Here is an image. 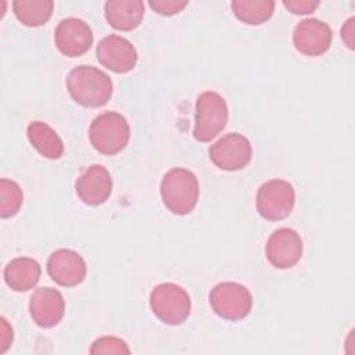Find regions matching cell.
Segmentation results:
<instances>
[{
	"label": "cell",
	"mask_w": 355,
	"mask_h": 355,
	"mask_svg": "<svg viewBox=\"0 0 355 355\" xmlns=\"http://www.w3.org/2000/svg\"><path fill=\"white\" fill-rule=\"evenodd\" d=\"M67 89L72 100L87 108H98L112 96V80L93 65H79L67 78Z\"/></svg>",
	"instance_id": "obj_1"
},
{
	"label": "cell",
	"mask_w": 355,
	"mask_h": 355,
	"mask_svg": "<svg viewBox=\"0 0 355 355\" xmlns=\"http://www.w3.org/2000/svg\"><path fill=\"white\" fill-rule=\"evenodd\" d=\"M159 193L168 211L173 215H187L198 201V179L190 169L172 168L162 176Z\"/></svg>",
	"instance_id": "obj_2"
},
{
	"label": "cell",
	"mask_w": 355,
	"mask_h": 355,
	"mask_svg": "<svg viewBox=\"0 0 355 355\" xmlns=\"http://www.w3.org/2000/svg\"><path fill=\"white\" fill-rule=\"evenodd\" d=\"M89 139L100 154L115 155L126 147L130 139V126L122 114L105 111L92 121Z\"/></svg>",
	"instance_id": "obj_3"
},
{
	"label": "cell",
	"mask_w": 355,
	"mask_h": 355,
	"mask_svg": "<svg viewBox=\"0 0 355 355\" xmlns=\"http://www.w3.org/2000/svg\"><path fill=\"white\" fill-rule=\"evenodd\" d=\"M229 108L225 98L214 90L202 92L196 100L193 136L197 141L208 143L226 126Z\"/></svg>",
	"instance_id": "obj_4"
},
{
	"label": "cell",
	"mask_w": 355,
	"mask_h": 355,
	"mask_svg": "<svg viewBox=\"0 0 355 355\" xmlns=\"http://www.w3.org/2000/svg\"><path fill=\"white\" fill-rule=\"evenodd\" d=\"M153 313L165 324H182L190 315L191 300L189 293L176 283H161L150 293Z\"/></svg>",
	"instance_id": "obj_5"
},
{
	"label": "cell",
	"mask_w": 355,
	"mask_h": 355,
	"mask_svg": "<svg viewBox=\"0 0 355 355\" xmlns=\"http://www.w3.org/2000/svg\"><path fill=\"white\" fill-rule=\"evenodd\" d=\"M209 305L219 318L237 322L251 312L252 294L240 283L222 282L215 284L211 290Z\"/></svg>",
	"instance_id": "obj_6"
},
{
	"label": "cell",
	"mask_w": 355,
	"mask_h": 355,
	"mask_svg": "<svg viewBox=\"0 0 355 355\" xmlns=\"http://www.w3.org/2000/svg\"><path fill=\"white\" fill-rule=\"evenodd\" d=\"M257 211L266 220L287 218L295 204V191L291 183L283 179H270L257 191Z\"/></svg>",
	"instance_id": "obj_7"
},
{
	"label": "cell",
	"mask_w": 355,
	"mask_h": 355,
	"mask_svg": "<svg viewBox=\"0 0 355 355\" xmlns=\"http://www.w3.org/2000/svg\"><path fill=\"white\" fill-rule=\"evenodd\" d=\"M211 162L222 171H240L252 158V146L248 137L241 133H226L208 150Z\"/></svg>",
	"instance_id": "obj_8"
},
{
	"label": "cell",
	"mask_w": 355,
	"mask_h": 355,
	"mask_svg": "<svg viewBox=\"0 0 355 355\" xmlns=\"http://www.w3.org/2000/svg\"><path fill=\"white\" fill-rule=\"evenodd\" d=\"M302 239L291 227L276 229L266 240L265 255L276 269H290L302 257Z\"/></svg>",
	"instance_id": "obj_9"
},
{
	"label": "cell",
	"mask_w": 355,
	"mask_h": 355,
	"mask_svg": "<svg viewBox=\"0 0 355 355\" xmlns=\"http://www.w3.org/2000/svg\"><path fill=\"white\" fill-rule=\"evenodd\" d=\"M333 32L327 22L318 18H304L293 31V44L297 51L308 57L324 54L331 44Z\"/></svg>",
	"instance_id": "obj_10"
},
{
	"label": "cell",
	"mask_w": 355,
	"mask_h": 355,
	"mask_svg": "<svg viewBox=\"0 0 355 355\" xmlns=\"http://www.w3.org/2000/svg\"><path fill=\"white\" fill-rule=\"evenodd\" d=\"M54 42L61 54L67 57H80L92 47L93 32L86 21L69 17L57 24Z\"/></svg>",
	"instance_id": "obj_11"
},
{
	"label": "cell",
	"mask_w": 355,
	"mask_h": 355,
	"mask_svg": "<svg viewBox=\"0 0 355 355\" xmlns=\"http://www.w3.org/2000/svg\"><path fill=\"white\" fill-rule=\"evenodd\" d=\"M96 55L103 67L116 73L130 72L137 64L135 46L119 35L103 37L96 47Z\"/></svg>",
	"instance_id": "obj_12"
},
{
	"label": "cell",
	"mask_w": 355,
	"mask_h": 355,
	"mask_svg": "<svg viewBox=\"0 0 355 355\" xmlns=\"http://www.w3.org/2000/svg\"><path fill=\"white\" fill-rule=\"evenodd\" d=\"M49 276L62 287H75L80 284L87 275V266L83 257L71 248H58L47 259Z\"/></svg>",
	"instance_id": "obj_13"
},
{
	"label": "cell",
	"mask_w": 355,
	"mask_h": 355,
	"mask_svg": "<svg viewBox=\"0 0 355 355\" xmlns=\"http://www.w3.org/2000/svg\"><path fill=\"white\" fill-rule=\"evenodd\" d=\"M75 191L86 205L104 204L112 193V178L108 169L100 164L86 168L75 182Z\"/></svg>",
	"instance_id": "obj_14"
},
{
	"label": "cell",
	"mask_w": 355,
	"mask_h": 355,
	"mask_svg": "<svg viewBox=\"0 0 355 355\" xmlns=\"http://www.w3.org/2000/svg\"><path fill=\"white\" fill-rule=\"evenodd\" d=\"M29 313L39 327H54L64 318L65 300L55 288L39 287L29 298Z\"/></svg>",
	"instance_id": "obj_15"
},
{
	"label": "cell",
	"mask_w": 355,
	"mask_h": 355,
	"mask_svg": "<svg viewBox=\"0 0 355 355\" xmlns=\"http://www.w3.org/2000/svg\"><path fill=\"white\" fill-rule=\"evenodd\" d=\"M104 15L114 29L129 32L141 24L144 3L141 0H108L104 4Z\"/></svg>",
	"instance_id": "obj_16"
},
{
	"label": "cell",
	"mask_w": 355,
	"mask_h": 355,
	"mask_svg": "<svg viewBox=\"0 0 355 355\" xmlns=\"http://www.w3.org/2000/svg\"><path fill=\"white\" fill-rule=\"evenodd\" d=\"M42 275L40 263L31 257H17L11 259L3 272L6 284L18 293L33 288Z\"/></svg>",
	"instance_id": "obj_17"
},
{
	"label": "cell",
	"mask_w": 355,
	"mask_h": 355,
	"mask_svg": "<svg viewBox=\"0 0 355 355\" xmlns=\"http://www.w3.org/2000/svg\"><path fill=\"white\" fill-rule=\"evenodd\" d=\"M26 136L32 147L44 158L58 159L64 154V143L61 137L46 122H31L26 128Z\"/></svg>",
	"instance_id": "obj_18"
},
{
	"label": "cell",
	"mask_w": 355,
	"mask_h": 355,
	"mask_svg": "<svg viewBox=\"0 0 355 355\" xmlns=\"http://www.w3.org/2000/svg\"><path fill=\"white\" fill-rule=\"evenodd\" d=\"M54 3L51 0H14L12 10L18 21L26 26H40L46 24L53 14Z\"/></svg>",
	"instance_id": "obj_19"
},
{
	"label": "cell",
	"mask_w": 355,
	"mask_h": 355,
	"mask_svg": "<svg viewBox=\"0 0 355 355\" xmlns=\"http://www.w3.org/2000/svg\"><path fill=\"white\" fill-rule=\"evenodd\" d=\"M233 14L247 25H261L266 22L275 11L273 0H233Z\"/></svg>",
	"instance_id": "obj_20"
},
{
	"label": "cell",
	"mask_w": 355,
	"mask_h": 355,
	"mask_svg": "<svg viewBox=\"0 0 355 355\" xmlns=\"http://www.w3.org/2000/svg\"><path fill=\"white\" fill-rule=\"evenodd\" d=\"M24 202V193L19 184L11 179H0V216H14Z\"/></svg>",
	"instance_id": "obj_21"
},
{
	"label": "cell",
	"mask_w": 355,
	"mask_h": 355,
	"mask_svg": "<svg viewBox=\"0 0 355 355\" xmlns=\"http://www.w3.org/2000/svg\"><path fill=\"white\" fill-rule=\"evenodd\" d=\"M90 354L100 355V354H130V348L128 347L126 341L114 337V336H103L93 341L90 349Z\"/></svg>",
	"instance_id": "obj_22"
},
{
	"label": "cell",
	"mask_w": 355,
	"mask_h": 355,
	"mask_svg": "<svg viewBox=\"0 0 355 355\" xmlns=\"http://www.w3.org/2000/svg\"><path fill=\"white\" fill-rule=\"evenodd\" d=\"M189 4L187 0H150L148 6L161 15H175Z\"/></svg>",
	"instance_id": "obj_23"
},
{
	"label": "cell",
	"mask_w": 355,
	"mask_h": 355,
	"mask_svg": "<svg viewBox=\"0 0 355 355\" xmlns=\"http://www.w3.org/2000/svg\"><path fill=\"white\" fill-rule=\"evenodd\" d=\"M283 6L293 14H311L319 7L318 0H284Z\"/></svg>",
	"instance_id": "obj_24"
},
{
	"label": "cell",
	"mask_w": 355,
	"mask_h": 355,
	"mask_svg": "<svg viewBox=\"0 0 355 355\" xmlns=\"http://www.w3.org/2000/svg\"><path fill=\"white\" fill-rule=\"evenodd\" d=\"M341 39L349 50L355 49V18L349 17L341 26Z\"/></svg>",
	"instance_id": "obj_25"
},
{
	"label": "cell",
	"mask_w": 355,
	"mask_h": 355,
	"mask_svg": "<svg viewBox=\"0 0 355 355\" xmlns=\"http://www.w3.org/2000/svg\"><path fill=\"white\" fill-rule=\"evenodd\" d=\"M0 320H1V327H0V331H1V334H0V354H4L10 348L11 343H12V336L14 334H12V327L10 326L7 319L1 318Z\"/></svg>",
	"instance_id": "obj_26"
}]
</instances>
